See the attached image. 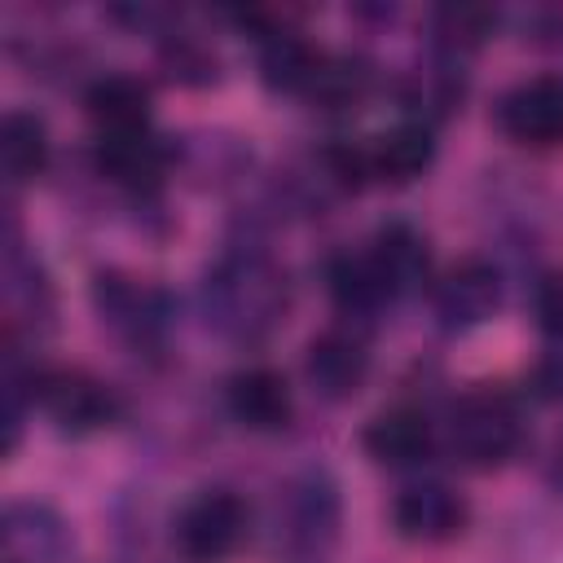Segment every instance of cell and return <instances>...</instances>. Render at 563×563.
Masks as SVG:
<instances>
[{
	"mask_svg": "<svg viewBox=\"0 0 563 563\" xmlns=\"http://www.w3.org/2000/svg\"><path fill=\"white\" fill-rule=\"evenodd\" d=\"M532 308H537V325H541L550 339L563 343V273H550V277L537 282Z\"/></svg>",
	"mask_w": 563,
	"mask_h": 563,
	"instance_id": "ffe728a7",
	"label": "cell"
},
{
	"mask_svg": "<svg viewBox=\"0 0 563 563\" xmlns=\"http://www.w3.org/2000/svg\"><path fill=\"white\" fill-rule=\"evenodd\" d=\"M325 282H330V299L347 317H374L383 303H391L369 251L365 255H334L325 268Z\"/></svg>",
	"mask_w": 563,
	"mask_h": 563,
	"instance_id": "ac0fdd59",
	"label": "cell"
},
{
	"mask_svg": "<svg viewBox=\"0 0 563 563\" xmlns=\"http://www.w3.org/2000/svg\"><path fill=\"white\" fill-rule=\"evenodd\" d=\"M361 444L378 466L409 471L435 453V431H431L427 413H418V409H387V413L369 418Z\"/></svg>",
	"mask_w": 563,
	"mask_h": 563,
	"instance_id": "9a60e30c",
	"label": "cell"
},
{
	"mask_svg": "<svg viewBox=\"0 0 563 563\" xmlns=\"http://www.w3.org/2000/svg\"><path fill=\"white\" fill-rule=\"evenodd\" d=\"M303 369H308V383H312L317 396H325V400H347V396L361 391V383H365V374H369V356H365V347H361L356 334L325 330V334H317V339L308 343Z\"/></svg>",
	"mask_w": 563,
	"mask_h": 563,
	"instance_id": "5bb4252c",
	"label": "cell"
},
{
	"mask_svg": "<svg viewBox=\"0 0 563 563\" xmlns=\"http://www.w3.org/2000/svg\"><path fill=\"white\" fill-rule=\"evenodd\" d=\"M207 317L233 339H260L286 312V273L260 251H229L207 273Z\"/></svg>",
	"mask_w": 563,
	"mask_h": 563,
	"instance_id": "6da1fadb",
	"label": "cell"
},
{
	"mask_svg": "<svg viewBox=\"0 0 563 563\" xmlns=\"http://www.w3.org/2000/svg\"><path fill=\"white\" fill-rule=\"evenodd\" d=\"M501 303V277L493 264L484 260H462L453 264L435 286H431V308H435V321L449 330V334H462V330H475L484 325Z\"/></svg>",
	"mask_w": 563,
	"mask_h": 563,
	"instance_id": "52a82bcc",
	"label": "cell"
},
{
	"mask_svg": "<svg viewBox=\"0 0 563 563\" xmlns=\"http://www.w3.org/2000/svg\"><path fill=\"white\" fill-rule=\"evenodd\" d=\"M246 523H251L246 501L229 488H211L185 501V510L176 515L172 541L189 563H224L242 545Z\"/></svg>",
	"mask_w": 563,
	"mask_h": 563,
	"instance_id": "3957f363",
	"label": "cell"
},
{
	"mask_svg": "<svg viewBox=\"0 0 563 563\" xmlns=\"http://www.w3.org/2000/svg\"><path fill=\"white\" fill-rule=\"evenodd\" d=\"M471 519V506L462 493H453L440 479H422L396 493L391 501V523L405 541H422V545H440L453 541Z\"/></svg>",
	"mask_w": 563,
	"mask_h": 563,
	"instance_id": "9c48e42d",
	"label": "cell"
},
{
	"mask_svg": "<svg viewBox=\"0 0 563 563\" xmlns=\"http://www.w3.org/2000/svg\"><path fill=\"white\" fill-rule=\"evenodd\" d=\"M339 528V497L334 484L325 475H303L299 484L286 488V519H282V537H286V554L299 563H321L330 541Z\"/></svg>",
	"mask_w": 563,
	"mask_h": 563,
	"instance_id": "5b68a950",
	"label": "cell"
},
{
	"mask_svg": "<svg viewBox=\"0 0 563 563\" xmlns=\"http://www.w3.org/2000/svg\"><path fill=\"white\" fill-rule=\"evenodd\" d=\"M92 303H97L101 321L114 325L132 343H158V334L167 330V317H172V303L158 286H145L123 273H97Z\"/></svg>",
	"mask_w": 563,
	"mask_h": 563,
	"instance_id": "8992f818",
	"label": "cell"
},
{
	"mask_svg": "<svg viewBox=\"0 0 563 563\" xmlns=\"http://www.w3.org/2000/svg\"><path fill=\"white\" fill-rule=\"evenodd\" d=\"M369 260H374L391 299H405V295H413L431 282V251H427V238L413 224H400V220L383 224L369 242Z\"/></svg>",
	"mask_w": 563,
	"mask_h": 563,
	"instance_id": "4fadbf2b",
	"label": "cell"
},
{
	"mask_svg": "<svg viewBox=\"0 0 563 563\" xmlns=\"http://www.w3.org/2000/svg\"><path fill=\"white\" fill-rule=\"evenodd\" d=\"M167 158L172 150L163 145V136H154L150 128H136V132H106L97 136L92 145V163L97 172L128 189V194H154L167 176Z\"/></svg>",
	"mask_w": 563,
	"mask_h": 563,
	"instance_id": "30bf717a",
	"label": "cell"
},
{
	"mask_svg": "<svg viewBox=\"0 0 563 563\" xmlns=\"http://www.w3.org/2000/svg\"><path fill=\"white\" fill-rule=\"evenodd\" d=\"M92 123H97V136L106 132H136V128H150V88L132 75H106L88 88L84 97Z\"/></svg>",
	"mask_w": 563,
	"mask_h": 563,
	"instance_id": "2e32d148",
	"label": "cell"
},
{
	"mask_svg": "<svg viewBox=\"0 0 563 563\" xmlns=\"http://www.w3.org/2000/svg\"><path fill=\"white\" fill-rule=\"evenodd\" d=\"M224 405L233 413L238 427L246 431H260V435H277L290 427L295 418V400H290V387L277 369L268 365H251V369H238L224 387Z\"/></svg>",
	"mask_w": 563,
	"mask_h": 563,
	"instance_id": "8fae6325",
	"label": "cell"
},
{
	"mask_svg": "<svg viewBox=\"0 0 563 563\" xmlns=\"http://www.w3.org/2000/svg\"><path fill=\"white\" fill-rule=\"evenodd\" d=\"M519 440H523V422L506 391H493V387L466 391L449 413V453L462 466L493 471L506 457H515Z\"/></svg>",
	"mask_w": 563,
	"mask_h": 563,
	"instance_id": "7a4b0ae2",
	"label": "cell"
},
{
	"mask_svg": "<svg viewBox=\"0 0 563 563\" xmlns=\"http://www.w3.org/2000/svg\"><path fill=\"white\" fill-rule=\"evenodd\" d=\"M31 400L66 435H92L119 418V400L106 383L84 369H40L31 374Z\"/></svg>",
	"mask_w": 563,
	"mask_h": 563,
	"instance_id": "277c9868",
	"label": "cell"
},
{
	"mask_svg": "<svg viewBox=\"0 0 563 563\" xmlns=\"http://www.w3.org/2000/svg\"><path fill=\"white\" fill-rule=\"evenodd\" d=\"M0 167L9 185H26L48 167V128L31 110H9L0 123Z\"/></svg>",
	"mask_w": 563,
	"mask_h": 563,
	"instance_id": "e0dca14e",
	"label": "cell"
},
{
	"mask_svg": "<svg viewBox=\"0 0 563 563\" xmlns=\"http://www.w3.org/2000/svg\"><path fill=\"white\" fill-rule=\"evenodd\" d=\"M4 563H66L70 528L44 501H13L4 510Z\"/></svg>",
	"mask_w": 563,
	"mask_h": 563,
	"instance_id": "7c38bea8",
	"label": "cell"
},
{
	"mask_svg": "<svg viewBox=\"0 0 563 563\" xmlns=\"http://www.w3.org/2000/svg\"><path fill=\"white\" fill-rule=\"evenodd\" d=\"M488 26H493V13L488 9H440V35H444V44H457V48H471V44H479L484 35H488Z\"/></svg>",
	"mask_w": 563,
	"mask_h": 563,
	"instance_id": "d6986e66",
	"label": "cell"
},
{
	"mask_svg": "<svg viewBox=\"0 0 563 563\" xmlns=\"http://www.w3.org/2000/svg\"><path fill=\"white\" fill-rule=\"evenodd\" d=\"M497 123L519 145H563V75H537L515 84L497 106Z\"/></svg>",
	"mask_w": 563,
	"mask_h": 563,
	"instance_id": "ba28073f",
	"label": "cell"
}]
</instances>
